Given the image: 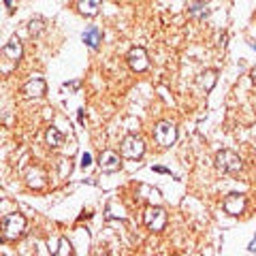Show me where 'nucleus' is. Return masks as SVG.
<instances>
[{
	"label": "nucleus",
	"instance_id": "nucleus-1",
	"mask_svg": "<svg viewBox=\"0 0 256 256\" xmlns=\"http://www.w3.org/2000/svg\"><path fill=\"white\" fill-rule=\"evenodd\" d=\"M26 233V218L22 214H9L2 220V239L4 242H15Z\"/></svg>",
	"mask_w": 256,
	"mask_h": 256
},
{
	"label": "nucleus",
	"instance_id": "nucleus-2",
	"mask_svg": "<svg viewBox=\"0 0 256 256\" xmlns=\"http://www.w3.org/2000/svg\"><path fill=\"white\" fill-rule=\"evenodd\" d=\"M216 166H218V171L226 173V175H237L239 171L244 169V162H242V158H239L235 152L220 150L218 154H216Z\"/></svg>",
	"mask_w": 256,
	"mask_h": 256
},
{
	"label": "nucleus",
	"instance_id": "nucleus-3",
	"mask_svg": "<svg viewBox=\"0 0 256 256\" xmlns=\"http://www.w3.org/2000/svg\"><path fill=\"white\" fill-rule=\"evenodd\" d=\"M152 134H154V141L160 148H171L175 139H178V128H175V124L166 122V120H160L154 126V132Z\"/></svg>",
	"mask_w": 256,
	"mask_h": 256
},
{
	"label": "nucleus",
	"instance_id": "nucleus-4",
	"mask_svg": "<svg viewBox=\"0 0 256 256\" xmlns=\"http://www.w3.org/2000/svg\"><path fill=\"white\" fill-rule=\"evenodd\" d=\"M143 222H146V226L150 230H154V233H160V230H164L166 226V212L162 210V207H154L150 205L146 214H143Z\"/></svg>",
	"mask_w": 256,
	"mask_h": 256
},
{
	"label": "nucleus",
	"instance_id": "nucleus-5",
	"mask_svg": "<svg viewBox=\"0 0 256 256\" xmlns=\"http://www.w3.org/2000/svg\"><path fill=\"white\" fill-rule=\"evenodd\" d=\"M120 152H122V156L128 160H139L143 154H146V143H143L139 137H134V134H128V137L122 139Z\"/></svg>",
	"mask_w": 256,
	"mask_h": 256
},
{
	"label": "nucleus",
	"instance_id": "nucleus-6",
	"mask_svg": "<svg viewBox=\"0 0 256 256\" xmlns=\"http://www.w3.org/2000/svg\"><path fill=\"white\" fill-rule=\"evenodd\" d=\"M126 62L134 73H143V70L150 68V58H148V52L143 47H132L126 56Z\"/></svg>",
	"mask_w": 256,
	"mask_h": 256
},
{
	"label": "nucleus",
	"instance_id": "nucleus-7",
	"mask_svg": "<svg viewBox=\"0 0 256 256\" xmlns=\"http://www.w3.org/2000/svg\"><path fill=\"white\" fill-rule=\"evenodd\" d=\"M246 205H248V198H246V194H242V192H230L222 203L224 212L228 216H242L246 212Z\"/></svg>",
	"mask_w": 256,
	"mask_h": 256
},
{
	"label": "nucleus",
	"instance_id": "nucleus-8",
	"mask_svg": "<svg viewBox=\"0 0 256 256\" xmlns=\"http://www.w3.org/2000/svg\"><path fill=\"white\" fill-rule=\"evenodd\" d=\"M98 166H100L102 173H116V171L122 169V158H120L118 152L105 150L100 154V158H98Z\"/></svg>",
	"mask_w": 256,
	"mask_h": 256
},
{
	"label": "nucleus",
	"instance_id": "nucleus-9",
	"mask_svg": "<svg viewBox=\"0 0 256 256\" xmlns=\"http://www.w3.org/2000/svg\"><path fill=\"white\" fill-rule=\"evenodd\" d=\"M22 94L26 96V98H38V96H45V94H47V84H45V79H41V77L30 79L28 84H24Z\"/></svg>",
	"mask_w": 256,
	"mask_h": 256
},
{
	"label": "nucleus",
	"instance_id": "nucleus-10",
	"mask_svg": "<svg viewBox=\"0 0 256 256\" xmlns=\"http://www.w3.org/2000/svg\"><path fill=\"white\" fill-rule=\"evenodd\" d=\"M2 56L6 60H11L13 64H18L24 56V47H22V41L18 36H11V41L2 47Z\"/></svg>",
	"mask_w": 256,
	"mask_h": 256
},
{
	"label": "nucleus",
	"instance_id": "nucleus-11",
	"mask_svg": "<svg viewBox=\"0 0 256 256\" xmlns=\"http://www.w3.org/2000/svg\"><path fill=\"white\" fill-rule=\"evenodd\" d=\"M216 82H218V70H214V68H207L196 77V86L201 88L203 92H212Z\"/></svg>",
	"mask_w": 256,
	"mask_h": 256
},
{
	"label": "nucleus",
	"instance_id": "nucleus-12",
	"mask_svg": "<svg viewBox=\"0 0 256 256\" xmlns=\"http://www.w3.org/2000/svg\"><path fill=\"white\" fill-rule=\"evenodd\" d=\"M26 182H28V186H30V188L41 190V188H45V184H47V175H45V171H43V169H38V166H34V169H30V171H28Z\"/></svg>",
	"mask_w": 256,
	"mask_h": 256
},
{
	"label": "nucleus",
	"instance_id": "nucleus-13",
	"mask_svg": "<svg viewBox=\"0 0 256 256\" xmlns=\"http://www.w3.org/2000/svg\"><path fill=\"white\" fill-rule=\"evenodd\" d=\"M82 38H84V43L90 47V50H98V43H100V38H102V32H100V28L90 26V28H86Z\"/></svg>",
	"mask_w": 256,
	"mask_h": 256
},
{
	"label": "nucleus",
	"instance_id": "nucleus-14",
	"mask_svg": "<svg viewBox=\"0 0 256 256\" xmlns=\"http://www.w3.org/2000/svg\"><path fill=\"white\" fill-rule=\"evenodd\" d=\"M100 4H102V0H79L77 9L82 15H86V18H94V15L100 11Z\"/></svg>",
	"mask_w": 256,
	"mask_h": 256
},
{
	"label": "nucleus",
	"instance_id": "nucleus-15",
	"mask_svg": "<svg viewBox=\"0 0 256 256\" xmlns=\"http://www.w3.org/2000/svg\"><path fill=\"white\" fill-rule=\"evenodd\" d=\"M45 139H47V146L50 148H60L62 146V141H64V134L58 130V128H47V132H45Z\"/></svg>",
	"mask_w": 256,
	"mask_h": 256
},
{
	"label": "nucleus",
	"instance_id": "nucleus-16",
	"mask_svg": "<svg viewBox=\"0 0 256 256\" xmlns=\"http://www.w3.org/2000/svg\"><path fill=\"white\" fill-rule=\"evenodd\" d=\"M28 32H30V36H41L43 32H45V20H41V18L30 20V24H28Z\"/></svg>",
	"mask_w": 256,
	"mask_h": 256
},
{
	"label": "nucleus",
	"instance_id": "nucleus-17",
	"mask_svg": "<svg viewBox=\"0 0 256 256\" xmlns=\"http://www.w3.org/2000/svg\"><path fill=\"white\" fill-rule=\"evenodd\" d=\"M56 254H60V256H68V254H73V246H70V242L66 237H60V242H58V250H56Z\"/></svg>",
	"mask_w": 256,
	"mask_h": 256
},
{
	"label": "nucleus",
	"instance_id": "nucleus-18",
	"mask_svg": "<svg viewBox=\"0 0 256 256\" xmlns=\"http://www.w3.org/2000/svg\"><path fill=\"white\" fill-rule=\"evenodd\" d=\"M90 162H92V156H90V154H88V152H86V154L82 156V166L86 169V166H90Z\"/></svg>",
	"mask_w": 256,
	"mask_h": 256
},
{
	"label": "nucleus",
	"instance_id": "nucleus-19",
	"mask_svg": "<svg viewBox=\"0 0 256 256\" xmlns=\"http://www.w3.org/2000/svg\"><path fill=\"white\" fill-rule=\"evenodd\" d=\"M250 79H252V84L256 86V68H252V73H250Z\"/></svg>",
	"mask_w": 256,
	"mask_h": 256
},
{
	"label": "nucleus",
	"instance_id": "nucleus-20",
	"mask_svg": "<svg viewBox=\"0 0 256 256\" xmlns=\"http://www.w3.org/2000/svg\"><path fill=\"white\" fill-rule=\"evenodd\" d=\"M154 171L156 173H166V169H162V166H154Z\"/></svg>",
	"mask_w": 256,
	"mask_h": 256
},
{
	"label": "nucleus",
	"instance_id": "nucleus-21",
	"mask_svg": "<svg viewBox=\"0 0 256 256\" xmlns=\"http://www.w3.org/2000/svg\"><path fill=\"white\" fill-rule=\"evenodd\" d=\"M250 252H256V239H254V242L250 244Z\"/></svg>",
	"mask_w": 256,
	"mask_h": 256
}]
</instances>
